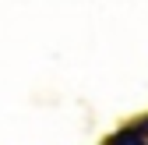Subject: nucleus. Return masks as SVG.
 Masks as SVG:
<instances>
[{
  "mask_svg": "<svg viewBox=\"0 0 148 145\" xmlns=\"http://www.w3.org/2000/svg\"><path fill=\"white\" fill-rule=\"evenodd\" d=\"M106 145H145V135L141 131H120L116 138H109Z\"/></svg>",
  "mask_w": 148,
  "mask_h": 145,
  "instance_id": "f257e3e1",
  "label": "nucleus"
}]
</instances>
